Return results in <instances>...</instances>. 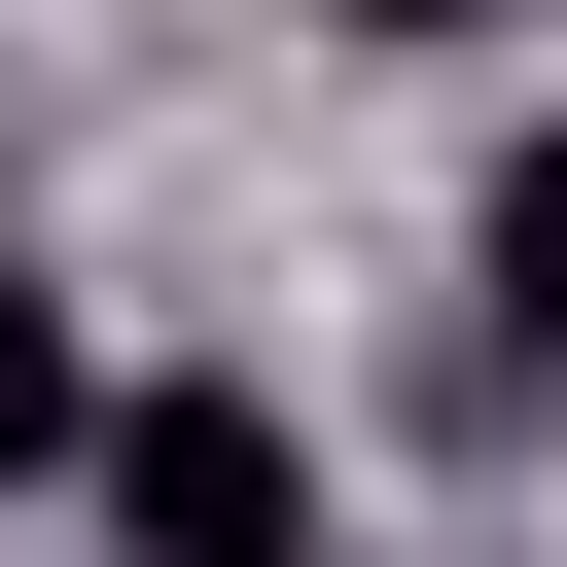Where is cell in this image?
Returning <instances> with one entry per match:
<instances>
[{
	"label": "cell",
	"instance_id": "1",
	"mask_svg": "<svg viewBox=\"0 0 567 567\" xmlns=\"http://www.w3.org/2000/svg\"><path fill=\"white\" fill-rule=\"evenodd\" d=\"M71 496H106V567H319V425H284V390H213V354H177V390H106V461H71Z\"/></svg>",
	"mask_w": 567,
	"mask_h": 567
},
{
	"label": "cell",
	"instance_id": "2",
	"mask_svg": "<svg viewBox=\"0 0 567 567\" xmlns=\"http://www.w3.org/2000/svg\"><path fill=\"white\" fill-rule=\"evenodd\" d=\"M35 461H106V354H71V284L0 248V496H35Z\"/></svg>",
	"mask_w": 567,
	"mask_h": 567
},
{
	"label": "cell",
	"instance_id": "3",
	"mask_svg": "<svg viewBox=\"0 0 567 567\" xmlns=\"http://www.w3.org/2000/svg\"><path fill=\"white\" fill-rule=\"evenodd\" d=\"M461 284H496V354H567V142H532V177L461 213Z\"/></svg>",
	"mask_w": 567,
	"mask_h": 567
},
{
	"label": "cell",
	"instance_id": "4",
	"mask_svg": "<svg viewBox=\"0 0 567 567\" xmlns=\"http://www.w3.org/2000/svg\"><path fill=\"white\" fill-rule=\"evenodd\" d=\"M319 35H496V0H319Z\"/></svg>",
	"mask_w": 567,
	"mask_h": 567
}]
</instances>
